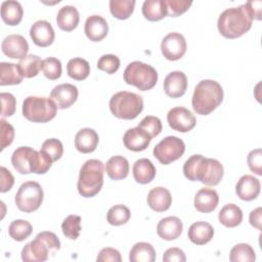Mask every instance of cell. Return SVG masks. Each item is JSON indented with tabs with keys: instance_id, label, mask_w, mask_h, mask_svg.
I'll return each mask as SVG.
<instances>
[{
	"instance_id": "cell-15",
	"label": "cell",
	"mask_w": 262,
	"mask_h": 262,
	"mask_svg": "<svg viewBox=\"0 0 262 262\" xmlns=\"http://www.w3.org/2000/svg\"><path fill=\"white\" fill-rule=\"evenodd\" d=\"M1 49L6 56L21 59L28 55L29 44L24 36L12 34L4 38L1 44Z\"/></svg>"
},
{
	"instance_id": "cell-12",
	"label": "cell",
	"mask_w": 262,
	"mask_h": 262,
	"mask_svg": "<svg viewBox=\"0 0 262 262\" xmlns=\"http://www.w3.org/2000/svg\"><path fill=\"white\" fill-rule=\"evenodd\" d=\"M186 41L183 35L177 32L167 34L161 43V51L168 60H178L186 52Z\"/></svg>"
},
{
	"instance_id": "cell-39",
	"label": "cell",
	"mask_w": 262,
	"mask_h": 262,
	"mask_svg": "<svg viewBox=\"0 0 262 262\" xmlns=\"http://www.w3.org/2000/svg\"><path fill=\"white\" fill-rule=\"evenodd\" d=\"M131 212L125 205H115L107 211L106 220L111 225L120 226L129 221Z\"/></svg>"
},
{
	"instance_id": "cell-1",
	"label": "cell",
	"mask_w": 262,
	"mask_h": 262,
	"mask_svg": "<svg viewBox=\"0 0 262 262\" xmlns=\"http://www.w3.org/2000/svg\"><path fill=\"white\" fill-rule=\"evenodd\" d=\"M253 17L245 4L225 9L218 17L219 33L227 39H235L246 34L252 27Z\"/></svg>"
},
{
	"instance_id": "cell-47",
	"label": "cell",
	"mask_w": 262,
	"mask_h": 262,
	"mask_svg": "<svg viewBox=\"0 0 262 262\" xmlns=\"http://www.w3.org/2000/svg\"><path fill=\"white\" fill-rule=\"evenodd\" d=\"M248 166L252 172L261 176L262 175V150L261 148L253 149L249 152L247 158Z\"/></svg>"
},
{
	"instance_id": "cell-29",
	"label": "cell",
	"mask_w": 262,
	"mask_h": 262,
	"mask_svg": "<svg viewBox=\"0 0 262 262\" xmlns=\"http://www.w3.org/2000/svg\"><path fill=\"white\" fill-rule=\"evenodd\" d=\"M105 171L113 180H122L129 174V162L122 156H114L105 164Z\"/></svg>"
},
{
	"instance_id": "cell-49",
	"label": "cell",
	"mask_w": 262,
	"mask_h": 262,
	"mask_svg": "<svg viewBox=\"0 0 262 262\" xmlns=\"http://www.w3.org/2000/svg\"><path fill=\"white\" fill-rule=\"evenodd\" d=\"M96 261L97 262H107V261L121 262L122 257L118 250L107 247V248H103L100 250V252L98 253V255L96 257Z\"/></svg>"
},
{
	"instance_id": "cell-24",
	"label": "cell",
	"mask_w": 262,
	"mask_h": 262,
	"mask_svg": "<svg viewBox=\"0 0 262 262\" xmlns=\"http://www.w3.org/2000/svg\"><path fill=\"white\" fill-rule=\"evenodd\" d=\"M146 201L149 208L154 211L165 212L172 204V195L167 188L158 186L149 190Z\"/></svg>"
},
{
	"instance_id": "cell-28",
	"label": "cell",
	"mask_w": 262,
	"mask_h": 262,
	"mask_svg": "<svg viewBox=\"0 0 262 262\" xmlns=\"http://www.w3.org/2000/svg\"><path fill=\"white\" fill-rule=\"evenodd\" d=\"M24 15V9L18 1L7 0L1 4V18L8 26H17Z\"/></svg>"
},
{
	"instance_id": "cell-26",
	"label": "cell",
	"mask_w": 262,
	"mask_h": 262,
	"mask_svg": "<svg viewBox=\"0 0 262 262\" xmlns=\"http://www.w3.org/2000/svg\"><path fill=\"white\" fill-rule=\"evenodd\" d=\"M80 20L79 11L75 6H62L56 15V24L58 28L66 32H71L78 27Z\"/></svg>"
},
{
	"instance_id": "cell-45",
	"label": "cell",
	"mask_w": 262,
	"mask_h": 262,
	"mask_svg": "<svg viewBox=\"0 0 262 262\" xmlns=\"http://www.w3.org/2000/svg\"><path fill=\"white\" fill-rule=\"evenodd\" d=\"M192 1L188 0H166L167 5V15L175 17L183 14L191 6Z\"/></svg>"
},
{
	"instance_id": "cell-20",
	"label": "cell",
	"mask_w": 262,
	"mask_h": 262,
	"mask_svg": "<svg viewBox=\"0 0 262 262\" xmlns=\"http://www.w3.org/2000/svg\"><path fill=\"white\" fill-rule=\"evenodd\" d=\"M84 32L90 41L98 42L106 37L108 33V25L102 16L93 14L87 17L84 26Z\"/></svg>"
},
{
	"instance_id": "cell-37",
	"label": "cell",
	"mask_w": 262,
	"mask_h": 262,
	"mask_svg": "<svg viewBox=\"0 0 262 262\" xmlns=\"http://www.w3.org/2000/svg\"><path fill=\"white\" fill-rule=\"evenodd\" d=\"M33 231L32 224L23 219L14 220L10 223L8 227V233L10 237L16 242H23L28 238Z\"/></svg>"
},
{
	"instance_id": "cell-3",
	"label": "cell",
	"mask_w": 262,
	"mask_h": 262,
	"mask_svg": "<svg viewBox=\"0 0 262 262\" xmlns=\"http://www.w3.org/2000/svg\"><path fill=\"white\" fill-rule=\"evenodd\" d=\"M223 95V89L218 82L209 79L202 80L192 94V108L196 114L207 116L220 105Z\"/></svg>"
},
{
	"instance_id": "cell-9",
	"label": "cell",
	"mask_w": 262,
	"mask_h": 262,
	"mask_svg": "<svg viewBox=\"0 0 262 262\" xmlns=\"http://www.w3.org/2000/svg\"><path fill=\"white\" fill-rule=\"evenodd\" d=\"M43 189L36 181L24 182L15 193L14 202L17 209L25 213H32L39 209L43 202Z\"/></svg>"
},
{
	"instance_id": "cell-40",
	"label": "cell",
	"mask_w": 262,
	"mask_h": 262,
	"mask_svg": "<svg viewBox=\"0 0 262 262\" xmlns=\"http://www.w3.org/2000/svg\"><path fill=\"white\" fill-rule=\"evenodd\" d=\"M62 233L70 239H77L81 231V217L69 215L61 223Z\"/></svg>"
},
{
	"instance_id": "cell-42",
	"label": "cell",
	"mask_w": 262,
	"mask_h": 262,
	"mask_svg": "<svg viewBox=\"0 0 262 262\" xmlns=\"http://www.w3.org/2000/svg\"><path fill=\"white\" fill-rule=\"evenodd\" d=\"M41 149L45 151L53 162L58 161L63 154V146L60 140L56 138H49L46 139L41 146Z\"/></svg>"
},
{
	"instance_id": "cell-33",
	"label": "cell",
	"mask_w": 262,
	"mask_h": 262,
	"mask_svg": "<svg viewBox=\"0 0 262 262\" xmlns=\"http://www.w3.org/2000/svg\"><path fill=\"white\" fill-rule=\"evenodd\" d=\"M24 77L18 69V66L12 62L0 63V85H17L20 84Z\"/></svg>"
},
{
	"instance_id": "cell-8",
	"label": "cell",
	"mask_w": 262,
	"mask_h": 262,
	"mask_svg": "<svg viewBox=\"0 0 262 262\" xmlns=\"http://www.w3.org/2000/svg\"><path fill=\"white\" fill-rule=\"evenodd\" d=\"M123 77L128 85L135 86L141 91H147L156 86L158 72L151 66L135 60L126 67Z\"/></svg>"
},
{
	"instance_id": "cell-32",
	"label": "cell",
	"mask_w": 262,
	"mask_h": 262,
	"mask_svg": "<svg viewBox=\"0 0 262 262\" xmlns=\"http://www.w3.org/2000/svg\"><path fill=\"white\" fill-rule=\"evenodd\" d=\"M130 262H154L156 260V251L149 243H136L129 253Z\"/></svg>"
},
{
	"instance_id": "cell-7",
	"label": "cell",
	"mask_w": 262,
	"mask_h": 262,
	"mask_svg": "<svg viewBox=\"0 0 262 262\" xmlns=\"http://www.w3.org/2000/svg\"><path fill=\"white\" fill-rule=\"evenodd\" d=\"M56 112V104L48 97L28 96L23 102V115L33 123H47L54 119Z\"/></svg>"
},
{
	"instance_id": "cell-35",
	"label": "cell",
	"mask_w": 262,
	"mask_h": 262,
	"mask_svg": "<svg viewBox=\"0 0 262 262\" xmlns=\"http://www.w3.org/2000/svg\"><path fill=\"white\" fill-rule=\"evenodd\" d=\"M42 60L38 55L28 54L24 58L19 59L17 66L24 78L36 77L41 71Z\"/></svg>"
},
{
	"instance_id": "cell-21",
	"label": "cell",
	"mask_w": 262,
	"mask_h": 262,
	"mask_svg": "<svg viewBox=\"0 0 262 262\" xmlns=\"http://www.w3.org/2000/svg\"><path fill=\"white\" fill-rule=\"evenodd\" d=\"M183 230L182 221L175 216H169L159 221L157 225L158 235L165 241H173L180 236Z\"/></svg>"
},
{
	"instance_id": "cell-16",
	"label": "cell",
	"mask_w": 262,
	"mask_h": 262,
	"mask_svg": "<svg viewBox=\"0 0 262 262\" xmlns=\"http://www.w3.org/2000/svg\"><path fill=\"white\" fill-rule=\"evenodd\" d=\"M30 37L37 46L47 47L53 43L55 34L49 21L40 19L32 25L30 29Z\"/></svg>"
},
{
	"instance_id": "cell-2",
	"label": "cell",
	"mask_w": 262,
	"mask_h": 262,
	"mask_svg": "<svg viewBox=\"0 0 262 262\" xmlns=\"http://www.w3.org/2000/svg\"><path fill=\"white\" fill-rule=\"evenodd\" d=\"M52 163V159L45 151H37L30 146H19L11 156V164L20 174H45Z\"/></svg>"
},
{
	"instance_id": "cell-44",
	"label": "cell",
	"mask_w": 262,
	"mask_h": 262,
	"mask_svg": "<svg viewBox=\"0 0 262 262\" xmlns=\"http://www.w3.org/2000/svg\"><path fill=\"white\" fill-rule=\"evenodd\" d=\"M120 68V59L115 54H103L97 61V69L107 74H115Z\"/></svg>"
},
{
	"instance_id": "cell-31",
	"label": "cell",
	"mask_w": 262,
	"mask_h": 262,
	"mask_svg": "<svg viewBox=\"0 0 262 262\" xmlns=\"http://www.w3.org/2000/svg\"><path fill=\"white\" fill-rule=\"evenodd\" d=\"M166 0H145L142 4V14L149 21H157L167 15Z\"/></svg>"
},
{
	"instance_id": "cell-52",
	"label": "cell",
	"mask_w": 262,
	"mask_h": 262,
	"mask_svg": "<svg viewBox=\"0 0 262 262\" xmlns=\"http://www.w3.org/2000/svg\"><path fill=\"white\" fill-rule=\"evenodd\" d=\"M247 8L249 9L253 19H261V7H262V2L261 1H248L245 4Z\"/></svg>"
},
{
	"instance_id": "cell-22",
	"label": "cell",
	"mask_w": 262,
	"mask_h": 262,
	"mask_svg": "<svg viewBox=\"0 0 262 262\" xmlns=\"http://www.w3.org/2000/svg\"><path fill=\"white\" fill-rule=\"evenodd\" d=\"M219 203V196L215 189L204 187L201 188L194 195L193 205L196 211L201 213L213 212Z\"/></svg>"
},
{
	"instance_id": "cell-30",
	"label": "cell",
	"mask_w": 262,
	"mask_h": 262,
	"mask_svg": "<svg viewBox=\"0 0 262 262\" xmlns=\"http://www.w3.org/2000/svg\"><path fill=\"white\" fill-rule=\"evenodd\" d=\"M218 219L225 227H236L243 221V211L235 204H227L220 210Z\"/></svg>"
},
{
	"instance_id": "cell-14",
	"label": "cell",
	"mask_w": 262,
	"mask_h": 262,
	"mask_svg": "<svg viewBox=\"0 0 262 262\" xmlns=\"http://www.w3.org/2000/svg\"><path fill=\"white\" fill-rule=\"evenodd\" d=\"M79 95L78 88L70 83H63L55 86L50 92V98L54 101L57 108L64 110L73 105Z\"/></svg>"
},
{
	"instance_id": "cell-51",
	"label": "cell",
	"mask_w": 262,
	"mask_h": 262,
	"mask_svg": "<svg viewBox=\"0 0 262 262\" xmlns=\"http://www.w3.org/2000/svg\"><path fill=\"white\" fill-rule=\"evenodd\" d=\"M0 174H1L0 191L1 192H6V191H8L12 188L13 183H14V177L11 174V172L3 166L0 168Z\"/></svg>"
},
{
	"instance_id": "cell-11",
	"label": "cell",
	"mask_w": 262,
	"mask_h": 262,
	"mask_svg": "<svg viewBox=\"0 0 262 262\" xmlns=\"http://www.w3.org/2000/svg\"><path fill=\"white\" fill-rule=\"evenodd\" d=\"M184 151L185 144L182 139L176 136H167L154 147L152 154L161 164L169 165L180 159Z\"/></svg>"
},
{
	"instance_id": "cell-13",
	"label": "cell",
	"mask_w": 262,
	"mask_h": 262,
	"mask_svg": "<svg viewBox=\"0 0 262 262\" xmlns=\"http://www.w3.org/2000/svg\"><path fill=\"white\" fill-rule=\"evenodd\" d=\"M167 122L173 130L185 133L194 128L196 119L189 110L183 106H176L168 112Z\"/></svg>"
},
{
	"instance_id": "cell-34",
	"label": "cell",
	"mask_w": 262,
	"mask_h": 262,
	"mask_svg": "<svg viewBox=\"0 0 262 262\" xmlns=\"http://www.w3.org/2000/svg\"><path fill=\"white\" fill-rule=\"evenodd\" d=\"M67 73L74 80H85L90 74L89 62L81 57H74L67 64Z\"/></svg>"
},
{
	"instance_id": "cell-53",
	"label": "cell",
	"mask_w": 262,
	"mask_h": 262,
	"mask_svg": "<svg viewBox=\"0 0 262 262\" xmlns=\"http://www.w3.org/2000/svg\"><path fill=\"white\" fill-rule=\"evenodd\" d=\"M249 220H250V224L261 230V223H262V209L261 207H258L256 209H254L253 211H251L250 216H249Z\"/></svg>"
},
{
	"instance_id": "cell-46",
	"label": "cell",
	"mask_w": 262,
	"mask_h": 262,
	"mask_svg": "<svg viewBox=\"0 0 262 262\" xmlns=\"http://www.w3.org/2000/svg\"><path fill=\"white\" fill-rule=\"evenodd\" d=\"M0 149L3 150L5 147L9 146L12 143L14 138V128L3 118L0 120Z\"/></svg>"
},
{
	"instance_id": "cell-4",
	"label": "cell",
	"mask_w": 262,
	"mask_h": 262,
	"mask_svg": "<svg viewBox=\"0 0 262 262\" xmlns=\"http://www.w3.org/2000/svg\"><path fill=\"white\" fill-rule=\"evenodd\" d=\"M59 249L60 241L56 234L51 231H42L23 248L21 260L25 262H43L49 258V254H53Z\"/></svg>"
},
{
	"instance_id": "cell-36",
	"label": "cell",
	"mask_w": 262,
	"mask_h": 262,
	"mask_svg": "<svg viewBox=\"0 0 262 262\" xmlns=\"http://www.w3.org/2000/svg\"><path fill=\"white\" fill-rule=\"evenodd\" d=\"M134 0H111L110 11L118 19H127L134 10Z\"/></svg>"
},
{
	"instance_id": "cell-6",
	"label": "cell",
	"mask_w": 262,
	"mask_h": 262,
	"mask_svg": "<svg viewBox=\"0 0 262 262\" xmlns=\"http://www.w3.org/2000/svg\"><path fill=\"white\" fill-rule=\"evenodd\" d=\"M110 110L119 119L133 120L142 112L143 99L139 94L120 91L111 97Z\"/></svg>"
},
{
	"instance_id": "cell-23",
	"label": "cell",
	"mask_w": 262,
	"mask_h": 262,
	"mask_svg": "<svg viewBox=\"0 0 262 262\" xmlns=\"http://www.w3.org/2000/svg\"><path fill=\"white\" fill-rule=\"evenodd\" d=\"M99 142L97 132L91 128L79 130L75 136V147L82 154L93 152Z\"/></svg>"
},
{
	"instance_id": "cell-43",
	"label": "cell",
	"mask_w": 262,
	"mask_h": 262,
	"mask_svg": "<svg viewBox=\"0 0 262 262\" xmlns=\"http://www.w3.org/2000/svg\"><path fill=\"white\" fill-rule=\"evenodd\" d=\"M138 127L146 131L151 138L158 136L162 132V128H163L161 120L155 116L144 117L138 124Z\"/></svg>"
},
{
	"instance_id": "cell-25",
	"label": "cell",
	"mask_w": 262,
	"mask_h": 262,
	"mask_svg": "<svg viewBox=\"0 0 262 262\" xmlns=\"http://www.w3.org/2000/svg\"><path fill=\"white\" fill-rule=\"evenodd\" d=\"M187 236L194 245H206L213 238L214 228L208 222L198 221L189 226Z\"/></svg>"
},
{
	"instance_id": "cell-5",
	"label": "cell",
	"mask_w": 262,
	"mask_h": 262,
	"mask_svg": "<svg viewBox=\"0 0 262 262\" xmlns=\"http://www.w3.org/2000/svg\"><path fill=\"white\" fill-rule=\"evenodd\" d=\"M103 185V163L96 159L86 161L80 169L77 182L79 193L84 198L96 195Z\"/></svg>"
},
{
	"instance_id": "cell-41",
	"label": "cell",
	"mask_w": 262,
	"mask_h": 262,
	"mask_svg": "<svg viewBox=\"0 0 262 262\" xmlns=\"http://www.w3.org/2000/svg\"><path fill=\"white\" fill-rule=\"evenodd\" d=\"M61 62L56 57L49 56L42 60L41 71L49 80H57L61 76Z\"/></svg>"
},
{
	"instance_id": "cell-17",
	"label": "cell",
	"mask_w": 262,
	"mask_h": 262,
	"mask_svg": "<svg viewBox=\"0 0 262 262\" xmlns=\"http://www.w3.org/2000/svg\"><path fill=\"white\" fill-rule=\"evenodd\" d=\"M150 141V135L138 126L135 128L128 129L123 136V142L125 147L132 151L144 150L145 148H147Z\"/></svg>"
},
{
	"instance_id": "cell-10",
	"label": "cell",
	"mask_w": 262,
	"mask_h": 262,
	"mask_svg": "<svg viewBox=\"0 0 262 262\" xmlns=\"http://www.w3.org/2000/svg\"><path fill=\"white\" fill-rule=\"evenodd\" d=\"M223 174V166L218 160L205 158L201 155L195 164L193 179L194 181H201L205 185L215 186L219 184Z\"/></svg>"
},
{
	"instance_id": "cell-48",
	"label": "cell",
	"mask_w": 262,
	"mask_h": 262,
	"mask_svg": "<svg viewBox=\"0 0 262 262\" xmlns=\"http://www.w3.org/2000/svg\"><path fill=\"white\" fill-rule=\"evenodd\" d=\"M0 99H1V105H2V111H1L2 117L12 116L15 112V106H16L15 97L9 92H2L0 94Z\"/></svg>"
},
{
	"instance_id": "cell-27",
	"label": "cell",
	"mask_w": 262,
	"mask_h": 262,
	"mask_svg": "<svg viewBox=\"0 0 262 262\" xmlns=\"http://www.w3.org/2000/svg\"><path fill=\"white\" fill-rule=\"evenodd\" d=\"M132 172L136 182L140 184H147L151 182L156 177L157 170L150 160L146 158H142L137 160L133 164Z\"/></svg>"
},
{
	"instance_id": "cell-19",
	"label": "cell",
	"mask_w": 262,
	"mask_h": 262,
	"mask_svg": "<svg viewBox=\"0 0 262 262\" xmlns=\"http://www.w3.org/2000/svg\"><path fill=\"white\" fill-rule=\"evenodd\" d=\"M187 89V78L183 72L174 71L169 73L164 80L165 93L172 98L182 96Z\"/></svg>"
},
{
	"instance_id": "cell-38",
	"label": "cell",
	"mask_w": 262,
	"mask_h": 262,
	"mask_svg": "<svg viewBox=\"0 0 262 262\" xmlns=\"http://www.w3.org/2000/svg\"><path fill=\"white\" fill-rule=\"evenodd\" d=\"M229 260L231 262H254L256 254L254 249L249 244H237L229 253Z\"/></svg>"
},
{
	"instance_id": "cell-50",
	"label": "cell",
	"mask_w": 262,
	"mask_h": 262,
	"mask_svg": "<svg viewBox=\"0 0 262 262\" xmlns=\"http://www.w3.org/2000/svg\"><path fill=\"white\" fill-rule=\"evenodd\" d=\"M163 261L164 262H185L186 261V257L184 252L179 249V248H169L163 256Z\"/></svg>"
},
{
	"instance_id": "cell-18",
	"label": "cell",
	"mask_w": 262,
	"mask_h": 262,
	"mask_svg": "<svg viewBox=\"0 0 262 262\" xmlns=\"http://www.w3.org/2000/svg\"><path fill=\"white\" fill-rule=\"evenodd\" d=\"M261 184L258 178L253 175H243L236 182L235 192L237 196L243 201H253L260 193Z\"/></svg>"
}]
</instances>
